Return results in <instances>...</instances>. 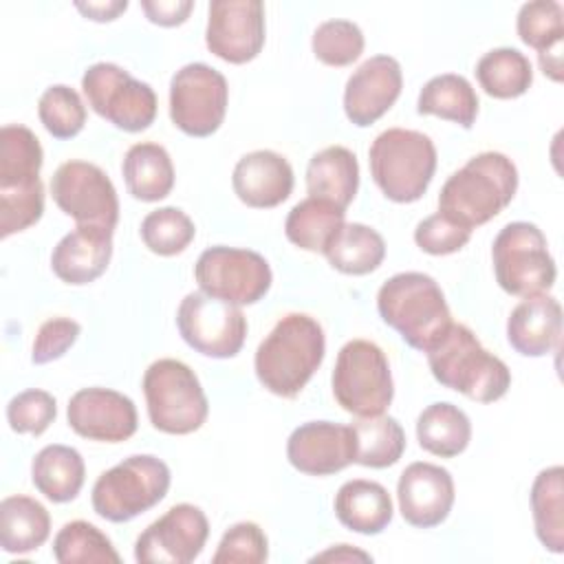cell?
Wrapping results in <instances>:
<instances>
[{"instance_id":"1","label":"cell","mask_w":564,"mask_h":564,"mask_svg":"<svg viewBox=\"0 0 564 564\" xmlns=\"http://www.w3.org/2000/svg\"><path fill=\"white\" fill-rule=\"evenodd\" d=\"M326 337L322 324L306 313H289L260 341L253 368L264 390L293 399L322 366Z\"/></svg>"},{"instance_id":"2","label":"cell","mask_w":564,"mask_h":564,"mask_svg":"<svg viewBox=\"0 0 564 564\" xmlns=\"http://www.w3.org/2000/svg\"><path fill=\"white\" fill-rule=\"evenodd\" d=\"M518 170L502 152H480L441 187L438 212L465 229L496 218L516 196Z\"/></svg>"},{"instance_id":"3","label":"cell","mask_w":564,"mask_h":564,"mask_svg":"<svg viewBox=\"0 0 564 564\" xmlns=\"http://www.w3.org/2000/svg\"><path fill=\"white\" fill-rule=\"evenodd\" d=\"M434 379L471 401L494 403L511 386L507 364L482 348L474 330L452 322L449 328L425 350Z\"/></svg>"},{"instance_id":"4","label":"cell","mask_w":564,"mask_h":564,"mask_svg":"<svg viewBox=\"0 0 564 564\" xmlns=\"http://www.w3.org/2000/svg\"><path fill=\"white\" fill-rule=\"evenodd\" d=\"M44 152L26 126L9 123L0 130V236L24 231L42 218L44 187L40 170Z\"/></svg>"},{"instance_id":"5","label":"cell","mask_w":564,"mask_h":564,"mask_svg":"<svg viewBox=\"0 0 564 564\" xmlns=\"http://www.w3.org/2000/svg\"><path fill=\"white\" fill-rule=\"evenodd\" d=\"M377 311L408 346L421 352L452 324L438 282L421 271H403L388 278L377 293Z\"/></svg>"},{"instance_id":"6","label":"cell","mask_w":564,"mask_h":564,"mask_svg":"<svg viewBox=\"0 0 564 564\" xmlns=\"http://www.w3.org/2000/svg\"><path fill=\"white\" fill-rule=\"evenodd\" d=\"M370 174L386 198L394 203L419 200L436 170L434 141L405 128H388L375 137L368 150Z\"/></svg>"},{"instance_id":"7","label":"cell","mask_w":564,"mask_h":564,"mask_svg":"<svg viewBox=\"0 0 564 564\" xmlns=\"http://www.w3.org/2000/svg\"><path fill=\"white\" fill-rule=\"evenodd\" d=\"M148 416L154 430L165 434H192L203 427L209 403L196 372L172 357L156 359L143 375Z\"/></svg>"},{"instance_id":"8","label":"cell","mask_w":564,"mask_h":564,"mask_svg":"<svg viewBox=\"0 0 564 564\" xmlns=\"http://www.w3.org/2000/svg\"><path fill=\"white\" fill-rule=\"evenodd\" d=\"M172 482L170 467L152 454H134L99 474L93 485V509L108 522H128L159 505Z\"/></svg>"},{"instance_id":"9","label":"cell","mask_w":564,"mask_h":564,"mask_svg":"<svg viewBox=\"0 0 564 564\" xmlns=\"http://www.w3.org/2000/svg\"><path fill=\"white\" fill-rule=\"evenodd\" d=\"M491 260L496 282L509 295H542L557 278L546 236L533 223L516 220L505 225L494 238Z\"/></svg>"},{"instance_id":"10","label":"cell","mask_w":564,"mask_h":564,"mask_svg":"<svg viewBox=\"0 0 564 564\" xmlns=\"http://www.w3.org/2000/svg\"><path fill=\"white\" fill-rule=\"evenodd\" d=\"M330 383L335 401L355 416H379L394 397L388 357L368 339H350L341 346Z\"/></svg>"},{"instance_id":"11","label":"cell","mask_w":564,"mask_h":564,"mask_svg":"<svg viewBox=\"0 0 564 564\" xmlns=\"http://www.w3.org/2000/svg\"><path fill=\"white\" fill-rule=\"evenodd\" d=\"M82 90L88 106L123 132H141L156 119L154 88L112 62L88 66L82 75Z\"/></svg>"},{"instance_id":"12","label":"cell","mask_w":564,"mask_h":564,"mask_svg":"<svg viewBox=\"0 0 564 564\" xmlns=\"http://www.w3.org/2000/svg\"><path fill=\"white\" fill-rule=\"evenodd\" d=\"M194 278L203 293L236 306L260 302L273 282L264 256L251 249L216 245L205 249L196 264Z\"/></svg>"},{"instance_id":"13","label":"cell","mask_w":564,"mask_h":564,"mask_svg":"<svg viewBox=\"0 0 564 564\" xmlns=\"http://www.w3.org/2000/svg\"><path fill=\"white\" fill-rule=\"evenodd\" d=\"M227 101V79L209 64H185L170 82V119L189 137L214 134L225 121Z\"/></svg>"},{"instance_id":"14","label":"cell","mask_w":564,"mask_h":564,"mask_svg":"<svg viewBox=\"0 0 564 564\" xmlns=\"http://www.w3.org/2000/svg\"><path fill=\"white\" fill-rule=\"evenodd\" d=\"M176 326L187 346L214 359L236 357L247 337V317L240 306L203 291L187 293L181 300Z\"/></svg>"},{"instance_id":"15","label":"cell","mask_w":564,"mask_h":564,"mask_svg":"<svg viewBox=\"0 0 564 564\" xmlns=\"http://www.w3.org/2000/svg\"><path fill=\"white\" fill-rule=\"evenodd\" d=\"M55 205L77 225L112 229L119 220V198L108 174L88 161H66L51 178Z\"/></svg>"},{"instance_id":"16","label":"cell","mask_w":564,"mask_h":564,"mask_svg":"<svg viewBox=\"0 0 564 564\" xmlns=\"http://www.w3.org/2000/svg\"><path fill=\"white\" fill-rule=\"evenodd\" d=\"M209 535L203 509L189 502L170 507L134 542V560L141 564H189Z\"/></svg>"},{"instance_id":"17","label":"cell","mask_w":564,"mask_h":564,"mask_svg":"<svg viewBox=\"0 0 564 564\" xmlns=\"http://www.w3.org/2000/svg\"><path fill=\"white\" fill-rule=\"evenodd\" d=\"M205 44L229 64L256 59L264 46V4L260 0L209 2Z\"/></svg>"},{"instance_id":"18","label":"cell","mask_w":564,"mask_h":564,"mask_svg":"<svg viewBox=\"0 0 564 564\" xmlns=\"http://www.w3.org/2000/svg\"><path fill=\"white\" fill-rule=\"evenodd\" d=\"M68 425L75 434L99 443H123L139 425L130 397L110 388H82L66 408Z\"/></svg>"},{"instance_id":"19","label":"cell","mask_w":564,"mask_h":564,"mask_svg":"<svg viewBox=\"0 0 564 564\" xmlns=\"http://www.w3.org/2000/svg\"><path fill=\"white\" fill-rule=\"evenodd\" d=\"M357 438L352 425L308 421L297 425L286 441L289 463L308 476H330L355 463Z\"/></svg>"},{"instance_id":"20","label":"cell","mask_w":564,"mask_h":564,"mask_svg":"<svg viewBox=\"0 0 564 564\" xmlns=\"http://www.w3.org/2000/svg\"><path fill=\"white\" fill-rule=\"evenodd\" d=\"M399 511L403 520L419 529H432L445 522L454 505V478L434 463H410L397 482Z\"/></svg>"},{"instance_id":"21","label":"cell","mask_w":564,"mask_h":564,"mask_svg":"<svg viewBox=\"0 0 564 564\" xmlns=\"http://www.w3.org/2000/svg\"><path fill=\"white\" fill-rule=\"evenodd\" d=\"M403 88L401 64L390 55L366 59L346 82L344 112L350 123L366 128L381 119L399 99Z\"/></svg>"},{"instance_id":"22","label":"cell","mask_w":564,"mask_h":564,"mask_svg":"<svg viewBox=\"0 0 564 564\" xmlns=\"http://www.w3.org/2000/svg\"><path fill=\"white\" fill-rule=\"evenodd\" d=\"M231 185L247 207L269 209L291 196L293 167L273 150H253L236 163Z\"/></svg>"},{"instance_id":"23","label":"cell","mask_w":564,"mask_h":564,"mask_svg":"<svg viewBox=\"0 0 564 564\" xmlns=\"http://www.w3.org/2000/svg\"><path fill=\"white\" fill-rule=\"evenodd\" d=\"M112 256V229L77 225L51 253L53 273L66 284H88L97 280Z\"/></svg>"},{"instance_id":"24","label":"cell","mask_w":564,"mask_h":564,"mask_svg":"<svg viewBox=\"0 0 564 564\" xmlns=\"http://www.w3.org/2000/svg\"><path fill=\"white\" fill-rule=\"evenodd\" d=\"M562 306L542 293L524 297L507 319V341L524 357H544L560 346Z\"/></svg>"},{"instance_id":"25","label":"cell","mask_w":564,"mask_h":564,"mask_svg":"<svg viewBox=\"0 0 564 564\" xmlns=\"http://www.w3.org/2000/svg\"><path fill=\"white\" fill-rule=\"evenodd\" d=\"M333 507L337 520L361 535H377L392 520V498L388 489L366 478L344 482Z\"/></svg>"},{"instance_id":"26","label":"cell","mask_w":564,"mask_h":564,"mask_svg":"<svg viewBox=\"0 0 564 564\" xmlns=\"http://www.w3.org/2000/svg\"><path fill=\"white\" fill-rule=\"evenodd\" d=\"M359 187V163L344 145H328L315 152L306 167L308 196L346 209Z\"/></svg>"},{"instance_id":"27","label":"cell","mask_w":564,"mask_h":564,"mask_svg":"<svg viewBox=\"0 0 564 564\" xmlns=\"http://www.w3.org/2000/svg\"><path fill=\"white\" fill-rule=\"evenodd\" d=\"M86 465L82 454L68 445H46L31 463L35 489L51 502H70L84 487Z\"/></svg>"},{"instance_id":"28","label":"cell","mask_w":564,"mask_h":564,"mask_svg":"<svg viewBox=\"0 0 564 564\" xmlns=\"http://www.w3.org/2000/svg\"><path fill=\"white\" fill-rule=\"evenodd\" d=\"M123 181L128 192L143 203L165 198L174 187V165L167 150L152 141L128 148L123 156Z\"/></svg>"},{"instance_id":"29","label":"cell","mask_w":564,"mask_h":564,"mask_svg":"<svg viewBox=\"0 0 564 564\" xmlns=\"http://www.w3.org/2000/svg\"><path fill=\"white\" fill-rule=\"evenodd\" d=\"M51 535V516L31 496H7L0 502V546L4 553L20 555L42 546Z\"/></svg>"},{"instance_id":"30","label":"cell","mask_w":564,"mask_h":564,"mask_svg":"<svg viewBox=\"0 0 564 564\" xmlns=\"http://www.w3.org/2000/svg\"><path fill=\"white\" fill-rule=\"evenodd\" d=\"M416 438L419 445L434 456H458L471 441L469 416L454 403H432L416 419Z\"/></svg>"},{"instance_id":"31","label":"cell","mask_w":564,"mask_h":564,"mask_svg":"<svg viewBox=\"0 0 564 564\" xmlns=\"http://www.w3.org/2000/svg\"><path fill=\"white\" fill-rule=\"evenodd\" d=\"M324 256L339 273L366 275L383 262L386 242L377 229L364 223H344L324 249Z\"/></svg>"},{"instance_id":"32","label":"cell","mask_w":564,"mask_h":564,"mask_svg":"<svg viewBox=\"0 0 564 564\" xmlns=\"http://www.w3.org/2000/svg\"><path fill=\"white\" fill-rule=\"evenodd\" d=\"M344 223L346 209L328 200L308 196L293 205V209L289 212L284 220V234L295 247L313 253H324V249Z\"/></svg>"},{"instance_id":"33","label":"cell","mask_w":564,"mask_h":564,"mask_svg":"<svg viewBox=\"0 0 564 564\" xmlns=\"http://www.w3.org/2000/svg\"><path fill=\"white\" fill-rule=\"evenodd\" d=\"M416 112L454 121L460 128H471L478 115V95L463 75L443 73L421 88Z\"/></svg>"},{"instance_id":"34","label":"cell","mask_w":564,"mask_h":564,"mask_svg":"<svg viewBox=\"0 0 564 564\" xmlns=\"http://www.w3.org/2000/svg\"><path fill=\"white\" fill-rule=\"evenodd\" d=\"M564 469L560 465L542 469L531 485V511L535 535L551 553L564 551Z\"/></svg>"},{"instance_id":"35","label":"cell","mask_w":564,"mask_h":564,"mask_svg":"<svg viewBox=\"0 0 564 564\" xmlns=\"http://www.w3.org/2000/svg\"><path fill=\"white\" fill-rule=\"evenodd\" d=\"M480 88L496 99H516L533 84V68L524 53L511 46L487 51L476 64Z\"/></svg>"},{"instance_id":"36","label":"cell","mask_w":564,"mask_h":564,"mask_svg":"<svg viewBox=\"0 0 564 564\" xmlns=\"http://www.w3.org/2000/svg\"><path fill=\"white\" fill-rule=\"evenodd\" d=\"M350 425L357 438L355 463L372 469H386L399 463L405 452V432L394 416H357Z\"/></svg>"},{"instance_id":"37","label":"cell","mask_w":564,"mask_h":564,"mask_svg":"<svg viewBox=\"0 0 564 564\" xmlns=\"http://www.w3.org/2000/svg\"><path fill=\"white\" fill-rule=\"evenodd\" d=\"M53 555L59 564H95V562H121V555L112 546L110 538L86 520L66 522L55 540Z\"/></svg>"},{"instance_id":"38","label":"cell","mask_w":564,"mask_h":564,"mask_svg":"<svg viewBox=\"0 0 564 564\" xmlns=\"http://www.w3.org/2000/svg\"><path fill=\"white\" fill-rule=\"evenodd\" d=\"M141 240L156 256L183 253L194 236L196 227L192 218L178 207H159L141 220Z\"/></svg>"},{"instance_id":"39","label":"cell","mask_w":564,"mask_h":564,"mask_svg":"<svg viewBox=\"0 0 564 564\" xmlns=\"http://www.w3.org/2000/svg\"><path fill=\"white\" fill-rule=\"evenodd\" d=\"M564 11L560 2L533 0L524 2L518 11L516 29L520 40L535 48L538 55L560 48L564 37Z\"/></svg>"},{"instance_id":"40","label":"cell","mask_w":564,"mask_h":564,"mask_svg":"<svg viewBox=\"0 0 564 564\" xmlns=\"http://www.w3.org/2000/svg\"><path fill=\"white\" fill-rule=\"evenodd\" d=\"M37 117L55 139H73L86 123V106L70 86H48L37 101Z\"/></svg>"},{"instance_id":"41","label":"cell","mask_w":564,"mask_h":564,"mask_svg":"<svg viewBox=\"0 0 564 564\" xmlns=\"http://www.w3.org/2000/svg\"><path fill=\"white\" fill-rule=\"evenodd\" d=\"M315 57L326 66H348L364 53V33L350 20L322 22L311 40Z\"/></svg>"},{"instance_id":"42","label":"cell","mask_w":564,"mask_h":564,"mask_svg":"<svg viewBox=\"0 0 564 564\" xmlns=\"http://www.w3.org/2000/svg\"><path fill=\"white\" fill-rule=\"evenodd\" d=\"M55 416H57V401L46 390L31 388V390L18 392L7 403L9 427L18 434L40 436L42 432L48 430V425L55 421Z\"/></svg>"},{"instance_id":"43","label":"cell","mask_w":564,"mask_h":564,"mask_svg":"<svg viewBox=\"0 0 564 564\" xmlns=\"http://www.w3.org/2000/svg\"><path fill=\"white\" fill-rule=\"evenodd\" d=\"M269 557V540L256 522L229 527L212 557L214 564H262Z\"/></svg>"},{"instance_id":"44","label":"cell","mask_w":564,"mask_h":564,"mask_svg":"<svg viewBox=\"0 0 564 564\" xmlns=\"http://www.w3.org/2000/svg\"><path fill=\"white\" fill-rule=\"evenodd\" d=\"M471 238V231L449 220L441 212L423 218L414 229V242L430 256H449L460 251Z\"/></svg>"},{"instance_id":"45","label":"cell","mask_w":564,"mask_h":564,"mask_svg":"<svg viewBox=\"0 0 564 564\" xmlns=\"http://www.w3.org/2000/svg\"><path fill=\"white\" fill-rule=\"evenodd\" d=\"M82 326L70 317H51L46 319L33 339L31 361L35 366L55 361L66 355V350L77 341Z\"/></svg>"},{"instance_id":"46","label":"cell","mask_w":564,"mask_h":564,"mask_svg":"<svg viewBox=\"0 0 564 564\" xmlns=\"http://www.w3.org/2000/svg\"><path fill=\"white\" fill-rule=\"evenodd\" d=\"M141 9L152 24L178 26L189 18L194 2L192 0H141Z\"/></svg>"},{"instance_id":"47","label":"cell","mask_w":564,"mask_h":564,"mask_svg":"<svg viewBox=\"0 0 564 564\" xmlns=\"http://www.w3.org/2000/svg\"><path fill=\"white\" fill-rule=\"evenodd\" d=\"M75 9L95 22H112L117 20L126 9V0H106V2H75Z\"/></svg>"},{"instance_id":"48","label":"cell","mask_w":564,"mask_h":564,"mask_svg":"<svg viewBox=\"0 0 564 564\" xmlns=\"http://www.w3.org/2000/svg\"><path fill=\"white\" fill-rule=\"evenodd\" d=\"M355 560H361V562H370L372 557L359 549H352L350 544H337L324 553H317L313 557V562H355Z\"/></svg>"}]
</instances>
